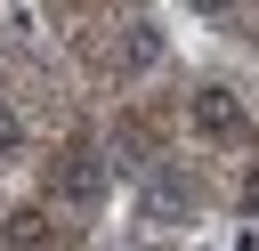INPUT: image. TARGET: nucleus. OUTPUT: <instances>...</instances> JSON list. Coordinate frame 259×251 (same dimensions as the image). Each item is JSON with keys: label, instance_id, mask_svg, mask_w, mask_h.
I'll list each match as a JSON object with an SVG mask.
<instances>
[{"label": "nucleus", "instance_id": "obj_4", "mask_svg": "<svg viewBox=\"0 0 259 251\" xmlns=\"http://www.w3.org/2000/svg\"><path fill=\"white\" fill-rule=\"evenodd\" d=\"M0 154H16V113L0 105Z\"/></svg>", "mask_w": 259, "mask_h": 251}, {"label": "nucleus", "instance_id": "obj_2", "mask_svg": "<svg viewBox=\"0 0 259 251\" xmlns=\"http://www.w3.org/2000/svg\"><path fill=\"white\" fill-rule=\"evenodd\" d=\"M194 121H202V138H243V105L227 89H202L194 97Z\"/></svg>", "mask_w": 259, "mask_h": 251}, {"label": "nucleus", "instance_id": "obj_3", "mask_svg": "<svg viewBox=\"0 0 259 251\" xmlns=\"http://www.w3.org/2000/svg\"><path fill=\"white\" fill-rule=\"evenodd\" d=\"M162 57V40H154V24H130V65H154Z\"/></svg>", "mask_w": 259, "mask_h": 251}, {"label": "nucleus", "instance_id": "obj_1", "mask_svg": "<svg viewBox=\"0 0 259 251\" xmlns=\"http://www.w3.org/2000/svg\"><path fill=\"white\" fill-rule=\"evenodd\" d=\"M57 194H65V202H97V194H105V162H97V146H73V154L57 162Z\"/></svg>", "mask_w": 259, "mask_h": 251}]
</instances>
